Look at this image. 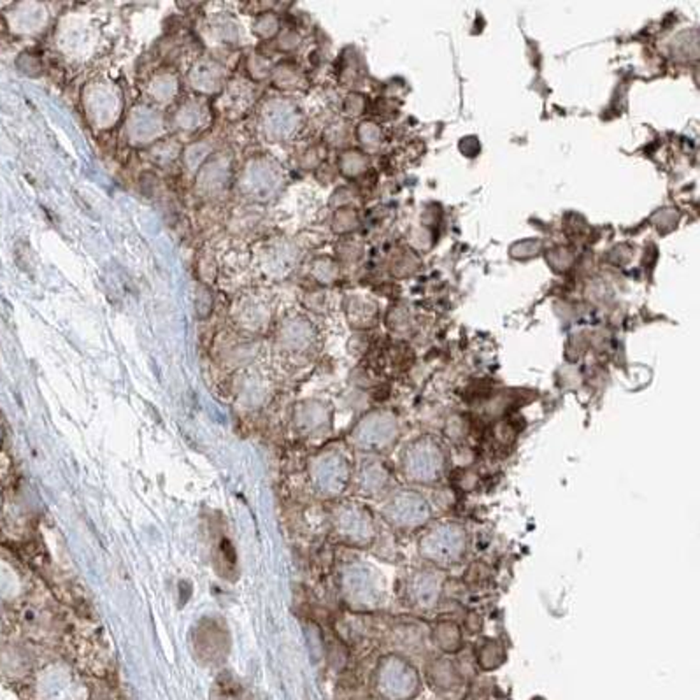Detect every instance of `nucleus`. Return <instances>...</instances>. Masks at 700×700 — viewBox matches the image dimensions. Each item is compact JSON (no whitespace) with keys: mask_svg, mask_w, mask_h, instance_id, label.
<instances>
[{"mask_svg":"<svg viewBox=\"0 0 700 700\" xmlns=\"http://www.w3.org/2000/svg\"><path fill=\"white\" fill-rule=\"evenodd\" d=\"M2 443H4V430L0 427V446H2Z\"/></svg>","mask_w":700,"mask_h":700,"instance_id":"1","label":"nucleus"}]
</instances>
